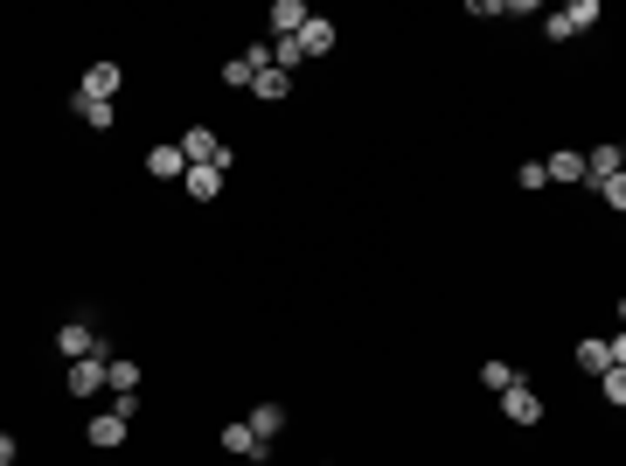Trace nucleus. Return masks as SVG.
Listing matches in <instances>:
<instances>
[{
    "label": "nucleus",
    "instance_id": "nucleus-1",
    "mask_svg": "<svg viewBox=\"0 0 626 466\" xmlns=\"http://www.w3.org/2000/svg\"><path fill=\"white\" fill-rule=\"evenodd\" d=\"M174 147H181V160H188V167H216V174H230V147L216 140V126H188Z\"/></svg>",
    "mask_w": 626,
    "mask_h": 466
},
{
    "label": "nucleus",
    "instance_id": "nucleus-2",
    "mask_svg": "<svg viewBox=\"0 0 626 466\" xmlns=\"http://www.w3.org/2000/svg\"><path fill=\"white\" fill-rule=\"evenodd\" d=\"M578 362H585L592 376H606V369H626V341H606V334H585V341H578Z\"/></svg>",
    "mask_w": 626,
    "mask_h": 466
},
{
    "label": "nucleus",
    "instance_id": "nucleus-3",
    "mask_svg": "<svg viewBox=\"0 0 626 466\" xmlns=\"http://www.w3.org/2000/svg\"><path fill=\"white\" fill-rule=\"evenodd\" d=\"M77 98H84V105H112V98H119V63H91L84 84H77Z\"/></svg>",
    "mask_w": 626,
    "mask_h": 466
},
{
    "label": "nucleus",
    "instance_id": "nucleus-4",
    "mask_svg": "<svg viewBox=\"0 0 626 466\" xmlns=\"http://www.w3.org/2000/svg\"><path fill=\"white\" fill-rule=\"evenodd\" d=\"M56 348H63L70 362H84V355H105V341H98L84 320H63V327H56Z\"/></svg>",
    "mask_w": 626,
    "mask_h": 466
},
{
    "label": "nucleus",
    "instance_id": "nucleus-5",
    "mask_svg": "<svg viewBox=\"0 0 626 466\" xmlns=\"http://www.w3.org/2000/svg\"><path fill=\"white\" fill-rule=\"evenodd\" d=\"M105 355H112V348H105ZM105 355L70 362V397H98V390H105Z\"/></svg>",
    "mask_w": 626,
    "mask_h": 466
},
{
    "label": "nucleus",
    "instance_id": "nucleus-6",
    "mask_svg": "<svg viewBox=\"0 0 626 466\" xmlns=\"http://www.w3.org/2000/svg\"><path fill=\"white\" fill-rule=\"evenodd\" d=\"M501 411H508V425H536L543 418V397L529 383H515V390H501Z\"/></svg>",
    "mask_w": 626,
    "mask_h": 466
},
{
    "label": "nucleus",
    "instance_id": "nucleus-7",
    "mask_svg": "<svg viewBox=\"0 0 626 466\" xmlns=\"http://www.w3.org/2000/svg\"><path fill=\"white\" fill-rule=\"evenodd\" d=\"M223 453H237V460H265L272 446H265V439H258L244 418H230V425H223Z\"/></svg>",
    "mask_w": 626,
    "mask_h": 466
},
{
    "label": "nucleus",
    "instance_id": "nucleus-8",
    "mask_svg": "<svg viewBox=\"0 0 626 466\" xmlns=\"http://www.w3.org/2000/svg\"><path fill=\"white\" fill-rule=\"evenodd\" d=\"M307 0H272V42H286V35H300L307 28Z\"/></svg>",
    "mask_w": 626,
    "mask_h": 466
},
{
    "label": "nucleus",
    "instance_id": "nucleus-9",
    "mask_svg": "<svg viewBox=\"0 0 626 466\" xmlns=\"http://www.w3.org/2000/svg\"><path fill=\"white\" fill-rule=\"evenodd\" d=\"M105 383H112L119 397H140V362H133V355H105Z\"/></svg>",
    "mask_w": 626,
    "mask_h": 466
},
{
    "label": "nucleus",
    "instance_id": "nucleus-10",
    "mask_svg": "<svg viewBox=\"0 0 626 466\" xmlns=\"http://www.w3.org/2000/svg\"><path fill=\"white\" fill-rule=\"evenodd\" d=\"M293 42H300V56H327V49H334V21H320V14H307V28H300Z\"/></svg>",
    "mask_w": 626,
    "mask_h": 466
},
{
    "label": "nucleus",
    "instance_id": "nucleus-11",
    "mask_svg": "<svg viewBox=\"0 0 626 466\" xmlns=\"http://www.w3.org/2000/svg\"><path fill=\"white\" fill-rule=\"evenodd\" d=\"M91 446H98V453L126 446V418H119V411H98V418H91Z\"/></svg>",
    "mask_w": 626,
    "mask_h": 466
},
{
    "label": "nucleus",
    "instance_id": "nucleus-12",
    "mask_svg": "<svg viewBox=\"0 0 626 466\" xmlns=\"http://www.w3.org/2000/svg\"><path fill=\"white\" fill-rule=\"evenodd\" d=\"M147 174H154V181H181V174H188L181 147H174V140H167V147H154V154H147Z\"/></svg>",
    "mask_w": 626,
    "mask_h": 466
},
{
    "label": "nucleus",
    "instance_id": "nucleus-13",
    "mask_svg": "<svg viewBox=\"0 0 626 466\" xmlns=\"http://www.w3.org/2000/svg\"><path fill=\"white\" fill-rule=\"evenodd\" d=\"M181 188H188L195 202H216V195H223V174H216V167H188V174H181Z\"/></svg>",
    "mask_w": 626,
    "mask_h": 466
},
{
    "label": "nucleus",
    "instance_id": "nucleus-14",
    "mask_svg": "<svg viewBox=\"0 0 626 466\" xmlns=\"http://www.w3.org/2000/svg\"><path fill=\"white\" fill-rule=\"evenodd\" d=\"M244 425H251V432H258V439H265V446H272V439H279V432H286V411H279V404H258V411H251V418H244Z\"/></svg>",
    "mask_w": 626,
    "mask_h": 466
},
{
    "label": "nucleus",
    "instance_id": "nucleus-15",
    "mask_svg": "<svg viewBox=\"0 0 626 466\" xmlns=\"http://www.w3.org/2000/svg\"><path fill=\"white\" fill-rule=\"evenodd\" d=\"M620 174V147H592L585 154V181H613Z\"/></svg>",
    "mask_w": 626,
    "mask_h": 466
},
{
    "label": "nucleus",
    "instance_id": "nucleus-16",
    "mask_svg": "<svg viewBox=\"0 0 626 466\" xmlns=\"http://www.w3.org/2000/svg\"><path fill=\"white\" fill-rule=\"evenodd\" d=\"M251 91H258L265 105H279V98L293 91V77H286V70H258V77H251Z\"/></svg>",
    "mask_w": 626,
    "mask_h": 466
},
{
    "label": "nucleus",
    "instance_id": "nucleus-17",
    "mask_svg": "<svg viewBox=\"0 0 626 466\" xmlns=\"http://www.w3.org/2000/svg\"><path fill=\"white\" fill-rule=\"evenodd\" d=\"M543 174H550V181H585V154H550Z\"/></svg>",
    "mask_w": 626,
    "mask_h": 466
},
{
    "label": "nucleus",
    "instance_id": "nucleus-18",
    "mask_svg": "<svg viewBox=\"0 0 626 466\" xmlns=\"http://www.w3.org/2000/svg\"><path fill=\"white\" fill-rule=\"evenodd\" d=\"M480 383H487V390H515L522 376H515V362H480Z\"/></svg>",
    "mask_w": 626,
    "mask_h": 466
},
{
    "label": "nucleus",
    "instance_id": "nucleus-19",
    "mask_svg": "<svg viewBox=\"0 0 626 466\" xmlns=\"http://www.w3.org/2000/svg\"><path fill=\"white\" fill-rule=\"evenodd\" d=\"M564 21H571V35H585V28L599 21V0H571V7H564Z\"/></svg>",
    "mask_w": 626,
    "mask_h": 466
},
{
    "label": "nucleus",
    "instance_id": "nucleus-20",
    "mask_svg": "<svg viewBox=\"0 0 626 466\" xmlns=\"http://www.w3.org/2000/svg\"><path fill=\"white\" fill-rule=\"evenodd\" d=\"M77 119H84L91 133H112V105H84V98H77Z\"/></svg>",
    "mask_w": 626,
    "mask_h": 466
},
{
    "label": "nucleus",
    "instance_id": "nucleus-21",
    "mask_svg": "<svg viewBox=\"0 0 626 466\" xmlns=\"http://www.w3.org/2000/svg\"><path fill=\"white\" fill-rule=\"evenodd\" d=\"M592 195H599L606 209H626V181H620V174H613V181H592Z\"/></svg>",
    "mask_w": 626,
    "mask_h": 466
},
{
    "label": "nucleus",
    "instance_id": "nucleus-22",
    "mask_svg": "<svg viewBox=\"0 0 626 466\" xmlns=\"http://www.w3.org/2000/svg\"><path fill=\"white\" fill-rule=\"evenodd\" d=\"M599 390H606V404L620 411V404H626V369H606V376H599Z\"/></svg>",
    "mask_w": 626,
    "mask_h": 466
},
{
    "label": "nucleus",
    "instance_id": "nucleus-23",
    "mask_svg": "<svg viewBox=\"0 0 626 466\" xmlns=\"http://www.w3.org/2000/svg\"><path fill=\"white\" fill-rule=\"evenodd\" d=\"M251 77H258V70H251L244 56H230V63H223V84H237V91H251Z\"/></svg>",
    "mask_w": 626,
    "mask_h": 466
},
{
    "label": "nucleus",
    "instance_id": "nucleus-24",
    "mask_svg": "<svg viewBox=\"0 0 626 466\" xmlns=\"http://www.w3.org/2000/svg\"><path fill=\"white\" fill-rule=\"evenodd\" d=\"M543 35H550V42H571V21H564V7H550V14H543Z\"/></svg>",
    "mask_w": 626,
    "mask_h": 466
},
{
    "label": "nucleus",
    "instance_id": "nucleus-25",
    "mask_svg": "<svg viewBox=\"0 0 626 466\" xmlns=\"http://www.w3.org/2000/svg\"><path fill=\"white\" fill-rule=\"evenodd\" d=\"M0 466H14V439L7 432H0Z\"/></svg>",
    "mask_w": 626,
    "mask_h": 466
}]
</instances>
